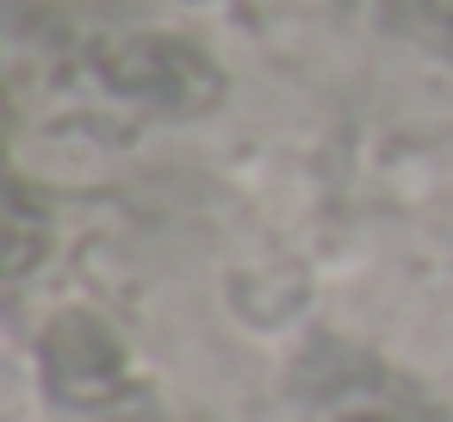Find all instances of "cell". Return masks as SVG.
<instances>
[{
	"mask_svg": "<svg viewBox=\"0 0 453 422\" xmlns=\"http://www.w3.org/2000/svg\"><path fill=\"white\" fill-rule=\"evenodd\" d=\"M106 81L143 106H168V112H199L224 94L218 69L180 44V38H125L106 50Z\"/></svg>",
	"mask_w": 453,
	"mask_h": 422,
	"instance_id": "cell-1",
	"label": "cell"
},
{
	"mask_svg": "<svg viewBox=\"0 0 453 422\" xmlns=\"http://www.w3.org/2000/svg\"><path fill=\"white\" fill-rule=\"evenodd\" d=\"M348 422H379V416H348Z\"/></svg>",
	"mask_w": 453,
	"mask_h": 422,
	"instance_id": "cell-2",
	"label": "cell"
}]
</instances>
